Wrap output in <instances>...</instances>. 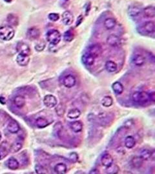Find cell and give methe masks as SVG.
I'll return each mask as SVG.
<instances>
[{
    "label": "cell",
    "mask_w": 155,
    "mask_h": 174,
    "mask_svg": "<svg viewBox=\"0 0 155 174\" xmlns=\"http://www.w3.org/2000/svg\"><path fill=\"white\" fill-rule=\"evenodd\" d=\"M15 32L12 27L4 25L0 27V38L4 41L11 40L14 36Z\"/></svg>",
    "instance_id": "1"
},
{
    "label": "cell",
    "mask_w": 155,
    "mask_h": 174,
    "mask_svg": "<svg viewBox=\"0 0 155 174\" xmlns=\"http://www.w3.org/2000/svg\"><path fill=\"white\" fill-rule=\"evenodd\" d=\"M46 38L47 41L50 44L56 45L60 42L61 39V35L58 30L52 29L47 32Z\"/></svg>",
    "instance_id": "2"
},
{
    "label": "cell",
    "mask_w": 155,
    "mask_h": 174,
    "mask_svg": "<svg viewBox=\"0 0 155 174\" xmlns=\"http://www.w3.org/2000/svg\"><path fill=\"white\" fill-rule=\"evenodd\" d=\"M132 99L134 102L139 103V104H143L146 103L149 101V93L146 92H136L133 93L132 96Z\"/></svg>",
    "instance_id": "3"
},
{
    "label": "cell",
    "mask_w": 155,
    "mask_h": 174,
    "mask_svg": "<svg viewBox=\"0 0 155 174\" xmlns=\"http://www.w3.org/2000/svg\"><path fill=\"white\" fill-rule=\"evenodd\" d=\"M43 103L47 108L52 109V108H54L57 105L58 100L54 96L49 94L44 97Z\"/></svg>",
    "instance_id": "4"
},
{
    "label": "cell",
    "mask_w": 155,
    "mask_h": 174,
    "mask_svg": "<svg viewBox=\"0 0 155 174\" xmlns=\"http://www.w3.org/2000/svg\"><path fill=\"white\" fill-rule=\"evenodd\" d=\"M87 53L92 55L95 59L100 56L102 53V48L100 45L98 44L92 45L89 47Z\"/></svg>",
    "instance_id": "5"
},
{
    "label": "cell",
    "mask_w": 155,
    "mask_h": 174,
    "mask_svg": "<svg viewBox=\"0 0 155 174\" xmlns=\"http://www.w3.org/2000/svg\"><path fill=\"white\" fill-rule=\"evenodd\" d=\"M16 50L19 52V54L29 55L31 53V50L29 46L27 44L20 41L17 44Z\"/></svg>",
    "instance_id": "6"
},
{
    "label": "cell",
    "mask_w": 155,
    "mask_h": 174,
    "mask_svg": "<svg viewBox=\"0 0 155 174\" xmlns=\"http://www.w3.org/2000/svg\"><path fill=\"white\" fill-rule=\"evenodd\" d=\"M76 83V79L74 75L68 74L65 76L63 79V85L68 88H72L74 86Z\"/></svg>",
    "instance_id": "7"
},
{
    "label": "cell",
    "mask_w": 155,
    "mask_h": 174,
    "mask_svg": "<svg viewBox=\"0 0 155 174\" xmlns=\"http://www.w3.org/2000/svg\"><path fill=\"white\" fill-rule=\"evenodd\" d=\"M107 43L110 46L116 47H118L120 43H121V40H120V38L118 36L115 34H111L107 38Z\"/></svg>",
    "instance_id": "8"
},
{
    "label": "cell",
    "mask_w": 155,
    "mask_h": 174,
    "mask_svg": "<svg viewBox=\"0 0 155 174\" xmlns=\"http://www.w3.org/2000/svg\"><path fill=\"white\" fill-rule=\"evenodd\" d=\"M27 36L30 40H37L40 36V31L37 27H31L27 30Z\"/></svg>",
    "instance_id": "9"
},
{
    "label": "cell",
    "mask_w": 155,
    "mask_h": 174,
    "mask_svg": "<svg viewBox=\"0 0 155 174\" xmlns=\"http://www.w3.org/2000/svg\"><path fill=\"white\" fill-rule=\"evenodd\" d=\"M74 21L73 14L70 11H65L62 14V22L65 25H70Z\"/></svg>",
    "instance_id": "10"
},
{
    "label": "cell",
    "mask_w": 155,
    "mask_h": 174,
    "mask_svg": "<svg viewBox=\"0 0 155 174\" xmlns=\"http://www.w3.org/2000/svg\"><path fill=\"white\" fill-rule=\"evenodd\" d=\"M132 62L136 67H142L145 64L146 58H144L143 55L141 54H135L132 58Z\"/></svg>",
    "instance_id": "11"
},
{
    "label": "cell",
    "mask_w": 155,
    "mask_h": 174,
    "mask_svg": "<svg viewBox=\"0 0 155 174\" xmlns=\"http://www.w3.org/2000/svg\"><path fill=\"white\" fill-rule=\"evenodd\" d=\"M29 61H30L29 55L19 54L16 58L17 63H18L19 66H22V67H25V66H27L29 64Z\"/></svg>",
    "instance_id": "12"
},
{
    "label": "cell",
    "mask_w": 155,
    "mask_h": 174,
    "mask_svg": "<svg viewBox=\"0 0 155 174\" xmlns=\"http://www.w3.org/2000/svg\"><path fill=\"white\" fill-rule=\"evenodd\" d=\"M101 162L102 165L107 168V167L111 166L113 164V158L109 154H105L102 156L101 158Z\"/></svg>",
    "instance_id": "13"
},
{
    "label": "cell",
    "mask_w": 155,
    "mask_h": 174,
    "mask_svg": "<svg viewBox=\"0 0 155 174\" xmlns=\"http://www.w3.org/2000/svg\"><path fill=\"white\" fill-rule=\"evenodd\" d=\"M20 129L19 124L14 120L10 121L7 125V130L11 134L18 133Z\"/></svg>",
    "instance_id": "14"
},
{
    "label": "cell",
    "mask_w": 155,
    "mask_h": 174,
    "mask_svg": "<svg viewBox=\"0 0 155 174\" xmlns=\"http://www.w3.org/2000/svg\"><path fill=\"white\" fill-rule=\"evenodd\" d=\"M142 29L147 33H154L155 31V24L153 22H151V21L146 22L142 25Z\"/></svg>",
    "instance_id": "15"
},
{
    "label": "cell",
    "mask_w": 155,
    "mask_h": 174,
    "mask_svg": "<svg viewBox=\"0 0 155 174\" xmlns=\"http://www.w3.org/2000/svg\"><path fill=\"white\" fill-rule=\"evenodd\" d=\"M142 12L143 16L147 18H153L155 16V8L153 5L147 6L142 10Z\"/></svg>",
    "instance_id": "16"
},
{
    "label": "cell",
    "mask_w": 155,
    "mask_h": 174,
    "mask_svg": "<svg viewBox=\"0 0 155 174\" xmlns=\"http://www.w3.org/2000/svg\"><path fill=\"white\" fill-rule=\"evenodd\" d=\"M141 12H142V9L138 6L136 5H131L130 6L128 9V14L131 17H136L138 16Z\"/></svg>",
    "instance_id": "17"
},
{
    "label": "cell",
    "mask_w": 155,
    "mask_h": 174,
    "mask_svg": "<svg viewBox=\"0 0 155 174\" xmlns=\"http://www.w3.org/2000/svg\"><path fill=\"white\" fill-rule=\"evenodd\" d=\"M70 127L71 130L75 133H78L83 130V124L80 121H75L71 123Z\"/></svg>",
    "instance_id": "18"
},
{
    "label": "cell",
    "mask_w": 155,
    "mask_h": 174,
    "mask_svg": "<svg viewBox=\"0 0 155 174\" xmlns=\"http://www.w3.org/2000/svg\"><path fill=\"white\" fill-rule=\"evenodd\" d=\"M95 58L89 54V53H86L82 56V61L85 65L87 66H91L94 63Z\"/></svg>",
    "instance_id": "19"
},
{
    "label": "cell",
    "mask_w": 155,
    "mask_h": 174,
    "mask_svg": "<svg viewBox=\"0 0 155 174\" xmlns=\"http://www.w3.org/2000/svg\"><path fill=\"white\" fill-rule=\"evenodd\" d=\"M105 67L107 70V71L109 73L115 72L117 69H118V65L116 63L115 61H107L105 63Z\"/></svg>",
    "instance_id": "20"
},
{
    "label": "cell",
    "mask_w": 155,
    "mask_h": 174,
    "mask_svg": "<svg viewBox=\"0 0 155 174\" xmlns=\"http://www.w3.org/2000/svg\"><path fill=\"white\" fill-rule=\"evenodd\" d=\"M14 104L16 107L22 109L25 104V99L22 96H17L14 98Z\"/></svg>",
    "instance_id": "21"
},
{
    "label": "cell",
    "mask_w": 155,
    "mask_h": 174,
    "mask_svg": "<svg viewBox=\"0 0 155 174\" xmlns=\"http://www.w3.org/2000/svg\"><path fill=\"white\" fill-rule=\"evenodd\" d=\"M112 89L115 92L116 94L117 95H120L122 94L123 92V86L122 84L121 83L116 81L115 83H114L112 85Z\"/></svg>",
    "instance_id": "22"
},
{
    "label": "cell",
    "mask_w": 155,
    "mask_h": 174,
    "mask_svg": "<svg viewBox=\"0 0 155 174\" xmlns=\"http://www.w3.org/2000/svg\"><path fill=\"white\" fill-rule=\"evenodd\" d=\"M81 116V111L78 109H72L68 111L67 117L71 119H76Z\"/></svg>",
    "instance_id": "23"
},
{
    "label": "cell",
    "mask_w": 155,
    "mask_h": 174,
    "mask_svg": "<svg viewBox=\"0 0 155 174\" xmlns=\"http://www.w3.org/2000/svg\"><path fill=\"white\" fill-rule=\"evenodd\" d=\"M7 166L8 168L12 170H16L18 169L19 164L18 160L14 157H10L7 161Z\"/></svg>",
    "instance_id": "24"
},
{
    "label": "cell",
    "mask_w": 155,
    "mask_h": 174,
    "mask_svg": "<svg viewBox=\"0 0 155 174\" xmlns=\"http://www.w3.org/2000/svg\"><path fill=\"white\" fill-rule=\"evenodd\" d=\"M54 172L58 174H64L67 172V166L64 163L60 162L54 166Z\"/></svg>",
    "instance_id": "25"
},
{
    "label": "cell",
    "mask_w": 155,
    "mask_h": 174,
    "mask_svg": "<svg viewBox=\"0 0 155 174\" xmlns=\"http://www.w3.org/2000/svg\"><path fill=\"white\" fill-rule=\"evenodd\" d=\"M7 22L10 25V26H14L16 27L19 23V19L16 15L13 14H10L7 16Z\"/></svg>",
    "instance_id": "26"
},
{
    "label": "cell",
    "mask_w": 155,
    "mask_h": 174,
    "mask_svg": "<svg viewBox=\"0 0 155 174\" xmlns=\"http://www.w3.org/2000/svg\"><path fill=\"white\" fill-rule=\"evenodd\" d=\"M116 25V21L112 18V17H109V18H107L104 21V26L107 29L111 30L114 29Z\"/></svg>",
    "instance_id": "27"
},
{
    "label": "cell",
    "mask_w": 155,
    "mask_h": 174,
    "mask_svg": "<svg viewBox=\"0 0 155 174\" xmlns=\"http://www.w3.org/2000/svg\"><path fill=\"white\" fill-rule=\"evenodd\" d=\"M136 145L135 139L133 136H127L125 139V146L127 148H133Z\"/></svg>",
    "instance_id": "28"
},
{
    "label": "cell",
    "mask_w": 155,
    "mask_h": 174,
    "mask_svg": "<svg viewBox=\"0 0 155 174\" xmlns=\"http://www.w3.org/2000/svg\"><path fill=\"white\" fill-rule=\"evenodd\" d=\"M36 124L37 128H43L46 127L49 124V122L47 121L46 119H45L43 117H38L36 120Z\"/></svg>",
    "instance_id": "29"
},
{
    "label": "cell",
    "mask_w": 155,
    "mask_h": 174,
    "mask_svg": "<svg viewBox=\"0 0 155 174\" xmlns=\"http://www.w3.org/2000/svg\"><path fill=\"white\" fill-rule=\"evenodd\" d=\"M143 160L141 158V157H134L131 160L132 165L134 168H139L143 165Z\"/></svg>",
    "instance_id": "30"
},
{
    "label": "cell",
    "mask_w": 155,
    "mask_h": 174,
    "mask_svg": "<svg viewBox=\"0 0 155 174\" xmlns=\"http://www.w3.org/2000/svg\"><path fill=\"white\" fill-rule=\"evenodd\" d=\"M23 147V145L22 142L19 141H16L10 146V151L12 153H16L19 152L21 149Z\"/></svg>",
    "instance_id": "31"
},
{
    "label": "cell",
    "mask_w": 155,
    "mask_h": 174,
    "mask_svg": "<svg viewBox=\"0 0 155 174\" xmlns=\"http://www.w3.org/2000/svg\"><path fill=\"white\" fill-rule=\"evenodd\" d=\"M113 100L111 96H105L102 100V104L105 107H110L112 105Z\"/></svg>",
    "instance_id": "32"
},
{
    "label": "cell",
    "mask_w": 155,
    "mask_h": 174,
    "mask_svg": "<svg viewBox=\"0 0 155 174\" xmlns=\"http://www.w3.org/2000/svg\"><path fill=\"white\" fill-rule=\"evenodd\" d=\"M74 34L71 30H68L63 34V40L66 42H71L74 40Z\"/></svg>",
    "instance_id": "33"
},
{
    "label": "cell",
    "mask_w": 155,
    "mask_h": 174,
    "mask_svg": "<svg viewBox=\"0 0 155 174\" xmlns=\"http://www.w3.org/2000/svg\"><path fill=\"white\" fill-rule=\"evenodd\" d=\"M140 157L143 161H147V160L151 159V157H152V152L149 150L144 149L141 152Z\"/></svg>",
    "instance_id": "34"
},
{
    "label": "cell",
    "mask_w": 155,
    "mask_h": 174,
    "mask_svg": "<svg viewBox=\"0 0 155 174\" xmlns=\"http://www.w3.org/2000/svg\"><path fill=\"white\" fill-rule=\"evenodd\" d=\"M55 111H56V112L58 116H63L65 112V106L63 103H59L58 105H56V109H55Z\"/></svg>",
    "instance_id": "35"
},
{
    "label": "cell",
    "mask_w": 155,
    "mask_h": 174,
    "mask_svg": "<svg viewBox=\"0 0 155 174\" xmlns=\"http://www.w3.org/2000/svg\"><path fill=\"white\" fill-rule=\"evenodd\" d=\"M118 171H119V168L118 167V166L116 165L112 164L111 166L107 168V173L114 174V173H118Z\"/></svg>",
    "instance_id": "36"
},
{
    "label": "cell",
    "mask_w": 155,
    "mask_h": 174,
    "mask_svg": "<svg viewBox=\"0 0 155 174\" xmlns=\"http://www.w3.org/2000/svg\"><path fill=\"white\" fill-rule=\"evenodd\" d=\"M46 47V43L43 41H41L39 43H37L35 46V50L37 52L43 51Z\"/></svg>",
    "instance_id": "37"
},
{
    "label": "cell",
    "mask_w": 155,
    "mask_h": 174,
    "mask_svg": "<svg viewBox=\"0 0 155 174\" xmlns=\"http://www.w3.org/2000/svg\"><path fill=\"white\" fill-rule=\"evenodd\" d=\"M48 17H49V20L52 21V22H57L58 20H59L60 19V15L58 14L57 13H50L48 16Z\"/></svg>",
    "instance_id": "38"
},
{
    "label": "cell",
    "mask_w": 155,
    "mask_h": 174,
    "mask_svg": "<svg viewBox=\"0 0 155 174\" xmlns=\"http://www.w3.org/2000/svg\"><path fill=\"white\" fill-rule=\"evenodd\" d=\"M68 159L72 162H76L78 160V155L76 152L71 153L69 157H68Z\"/></svg>",
    "instance_id": "39"
},
{
    "label": "cell",
    "mask_w": 155,
    "mask_h": 174,
    "mask_svg": "<svg viewBox=\"0 0 155 174\" xmlns=\"http://www.w3.org/2000/svg\"><path fill=\"white\" fill-rule=\"evenodd\" d=\"M35 170L36 172L37 173H46L47 171L46 170L43 168V166L40 165H37L35 166Z\"/></svg>",
    "instance_id": "40"
},
{
    "label": "cell",
    "mask_w": 155,
    "mask_h": 174,
    "mask_svg": "<svg viewBox=\"0 0 155 174\" xmlns=\"http://www.w3.org/2000/svg\"><path fill=\"white\" fill-rule=\"evenodd\" d=\"M83 20H84V17H83V16L82 15H80L78 16V19H77V22H76V27H78L79 25H80V24L82 23Z\"/></svg>",
    "instance_id": "41"
},
{
    "label": "cell",
    "mask_w": 155,
    "mask_h": 174,
    "mask_svg": "<svg viewBox=\"0 0 155 174\" xmlns=\"http://www.w3.org/2000/svg\"><path fill=\"white\" fill-rule=\"evenodd\" d=\"M49 49V50L50 52H56L57 51V48L56 47V45H55L50 44Z\"/></svg>",
    "instance_id": "42"
},
{
    "label": "cell",
    "mask_w": 155,
    "mask_h": 174,
    "mask_svg": "<svg viewBox=\"0 0 155 174\" xmlns=\"http://www.w3.org/2000/svg\"><path fill=\"white\" fill-rule=\"evenodd\" d=\"M149 100L151 101L154 102V100H155V93L154 92H151L150 93H149Z\"/></svg>",
    "instance_id": "43"
},
{
    "label": "cell",
    "mask_w": 155,
    "mask_h": 174,
    "mask_svg": "<svg viewBox=\"0 0 155 174\" xmlns=\"http://www.w3.org/2000/svg\"><path fill=\"white\" fill-rule=\"evenodd\" d=\"M90 9H91V4L89 3V5H87V9H86V10H85V14L86 15L88 14L89 11H90Z\"/></svg>",
    "instance_id": "44"
},
{
    "label": "cell",
    "mask_w": 155,
    "mask_h": 174,
    "mask_svg": "<svg viewBox=\"0 0 155 174\" xmlns=\"http://www.w3.org/2000/svg\"><path fill=\"white\" fill-rule=\"evenodd\" d=\"M0 103H1L2 104H5L6 103V101L4 97H0Z\"/></svg>",
    "instance_id": "45"
},
{
    "label": "cell",
    "mask_w": 155,
    "mask_h": 174,
    "mask_svg": "<svg viewBox=\"0 0 155 174\" xmlns=\"http://www.w3.org/2000/svg\"><path fill=\"white\" fill-rule=\"evenodd\" d=\"M94 170V171H91V172H90V173H99V172H95V170Z\"/></svg>",
    "instance_id": "46"
},
{
    "label": "cell",
    "mask_w": 155,
    "mask_h": 174,
    "mask_svg": "<svg viewBox=\"0 0 155 174\" xmlns=\"http://www.w3.org/2000/svg\"><path fill=\"white\" fill-rule=\"evenodd\" d=\"M4 1H5V2H7V3H10V2H12V0H4Z\"/></svg>",
    "instance_id": "47"
},
{
    "label": "cell",
    "mask_w": 155,
    "mask_h": 174,
    "mask_svg": "<svg viewBox=\"0 0 155 174\" xmlns=\"http://www.w3.org/2000/svg\"><path fill=\"white\" fill-rule=\"evenodd\" d=\"M1 132H0V140H1Z\"/></svg>",
    "instance_id": "48"
},
{
    "label": "cell",
    "mask_w": 155,
    "mask_h": 174,
    "mask_svg": "<svg viewBox=\"0 0 155 174\" xmlns=\"http://www.w3.org/2000/svg\"><path fill=\"white\" fill-rule=\"evenodd\" d=\"M64 1H68V0H64Z\"/></svg>",
    "instance_id": "49"
},
{
    "label": "cell",
    "mask_w": 155,
    "mask_h": 174,
    "mask_svg": "<svg viewBox=\"0 0 155 174\" xmlns=\"http://www.w3.org/2000/svg\"><path fill=\"white\" fill-rule=\"evenodd\" d=\"M0 159H1V155H0Z\"/></svg>",
    "instance_id": "50"
}]
</instances>
